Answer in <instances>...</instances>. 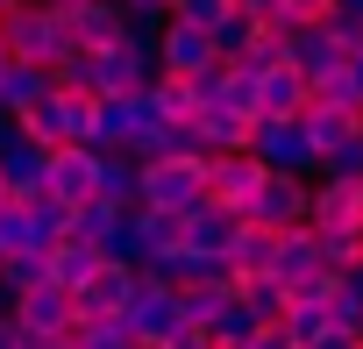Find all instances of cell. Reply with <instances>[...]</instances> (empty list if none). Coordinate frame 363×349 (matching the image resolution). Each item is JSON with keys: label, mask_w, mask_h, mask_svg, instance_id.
Wrapping results in <instances>:
<instances>
[{"label": "cell", "mask_w": 363, "mask_h": 349, "mask_svg": "<svg viewBox=\"0 0 363 349\" xmlns=\"http://www.w3.org/2000/svg\"><path fill=\"white\" fill-rule=\"evenodd\" d=\"M0 50H8L15 65L57 72V65L72 57V15H65V8H43V0H22V8L0 15Z\"/></svg>", "instance_id": "obj_1"}, {"label": "cell", "mask_w": 363, "mask_h": 349, "mask_svg": "<svg viewBox=\"0 0 363 349\" xmlns=\"http://www.w3.org/2000/svg\"><path fill=\"white\" fill-rule=\"evenodd\" d=\"M22 135H29L36 150H93V100L50 86V93L22 114Z\"/></svg>", "instance_id": "obj_2"}, {"label": "cell", "mask_w": 363, "mask_h": 349, "mask_svg": "<svg viewBox=\"0 0 363 349\" xmlns=\"http://www.w3.org/2000/svg\"><path fill=\"white\" fill-rule=\"evenodd\" d=\"M143 207L157 214H200L207 207V157H164V164H143Z\"/></svg>", "instance_id": "obj_3"}, {"label": "cell", "mask_w": 363, "mask_h": 349, "mask_svg": "<svg viewBox=\"0 0 363 349\" xmlns=\"http://www.w3.org/2000/svg\"><path fill=\"white\" fill-rule=\"evenodd\" d=\"M250 157L278 179H320V150L306 135V121H250Z\"/></svg>", "instance_id": "obj_4"}, {"label": "cell", "mask_w": 363, "mask_h": 349, "mask_svg": "<svg viewBox=\"0 0 363 349\" xmlns=\"http://www.w3.org/2000/svg\"><path fill=\"white\" fill-rule=\"evenodd\" d=\"M257 186H264V164L250 157V150H228V157H207V207H221V214H250V200H257Z\"/></svg>", "instance_id": "obj_5"}, {"label": "cell", "mask_w": 363, "mask_h": 349, "mask_svg": "<svg viewBox=\"0 0 363 349\" xmlns=\"http://www.w3.org/2000/svg\"><path fill=\"white\" fill-rule=\"evenodd\" d=\"M306 193H313V179H278V171H264V186H257V200H250L242 221H257V228H271V236L306 228Z\"/></svg>", "instance_id": "obj_6"}, {"label": "cell", "mask_w": 363, "mask_h": 349, "mask_svg": "<svg viewBox=\"0 0 363 349\" xmlns=\"http://www.w3.org/2000/svg\"><path fill=\"white\" fill-rule=\"evenodd\" d=\"M221 57H214V36L207 29H193V22H164L157 29V72L164 79H200V72H214Z\"/></svg>", "instance_id": "obj_7"}, {"label": "cell", "mask_w": 363, "mask_h": 349, "mask_svg": "<svg viewBox=\"0 0 363 349\" xmlns=\"http://www.w3.org/2000/svg\"><path fill=\"white\" fill-rule=\"evenodd\" d=\"M306 228H313V236H349V228H363V186H349V179H313V193H306Z\"/></svg>", "instance_id": "obj_8"}, {"label": "cell", "mask_w": 363, "mask_h": 349, "mask_svg": "<svg viewBox=\"0 0 363 349\" xmlns=\"http://www.w3.org/2000/svg\"><path fill=\"white\" fill-rule=\"evenodd\" d=\"M128 299H135V271L100 264V271L72 292V314H79V321H121V314H128Z\"/></svg>", "instance_id": "obj_9"}, {"label": "cell", "mask_w": 363, "mask_h": 349, "mask_svg": "<svg viewBox=\"0 0 363 349\" xmlns=\"http://www.w3.org/2000/svg\"><path fill=\"white\" fill-rule=\"evenodd\" d=\"M15 328H22V335H50V342H72V335H79L72 292H65V285H36V292H22V306H15Z\"/></svg>", "instance_id": "obj_10"}, {"label": "cell", "mask_w": 363, "mask_h": 349, "mask_svg": "<svg viewBox=\"0 0 363 349\" xmlns=\"http://www.w3.org/2000/svg\"><path fill=\"white\" fill-rule=\"evenodd\" d=\"M93 186H100V150H50V164H43V193H50L57 207L93 200Z\"/></svg>", "instance_id": "obj_11"}, {"label": "cell", "mask_w": 363, "mask_h": 349, "mask_svg": "<svg viewBox=\"0 0 363 349\" xmlns=\"http://www.w3.org/2000/svg\"><path fill=\"white\" fill-rule=\"evenodd\" d=\"M121 328H128L135 342H164V335L178 328V285H150V278H135V299H128Z\"/></svg>", "instance_id": "obj_12"}, {"label": "cell", "mask_w": 363, "mask_h": 349, "mask_svg": "<svg viewBox=\"0 0 363 349\" xmlns=\"http://www.w3.org/2000/svg\"><path fill=\"white\" fill-rule=\"evenodd\" d=\"M72 15V50H114V43H128V15L114 8V0H79V8H65Z\"/></svg>", "instance_id": "obj_13"}, {"label": "cell", "mask_w": 363, "mask_h": 349, "mask_svg": "<svg viewBox=\"0 0 363 349\" xmlns=\"http://www.w3.org/2000/svg\"><path fill=\"white\" fill-rule=\"evenodd\" d=\"M285 65H292L306 86H320V79L342 72V43H335L328 29H285Z\"/></svg>", "instance_id": "obj_14"}, {"label": "cell", "mask_w": 363, "mask_h": 349, "mask_svg": "<svg viewBox=\"0 0 363 349\" xmlns=\"http://www.w3.org/2000/svg\"><path fill=\"white\" fill-rule=\"evenodd\" d=\"M306 100H313V86H306L292 65L257 72V121H292V114H306Z\"/></svg>", "instance_id": "obj_15"}, {"label": "cell", "mask_w": 363, "mask_h": 349, "mask_svg": "<svg viewBox=\"0 0 363 349\" xmlns=\"http://www.w3.org/2000/svg\"><path fill=\"white\" fill-rule=\"evenodd\" d=\"M43 164H50V150H36L29 135H15L0 150V186H8V200H36L43 193Z\"/></svg>", "instance_id": "obj_16"}, {"label": "cell", "mask_w": 363, "mask_h": 349, "mask_svg": "<svg viewBox=\"0 0 363 349\" xmlns=\"http://www.w3.org/2000/svg\"><path fill=\"white\" fill-rule=\"evenodd\" d=\"M193 150H200V157L250 150V121H242L235 107H200V114H193Z\"/></svg>", "instance_id": "obj_17"}, {"label": "cell", "mask_w": 363, "mask_h": 349, "mask_svg": "<svg viewBox=\"0 0 363 349\" xmlns=\"http://www.w3.org/2000/svg\"><path fill=\"white\" fill-rule=\"evenodd\" d=\"M313 271H320V236H313V228H285V236H278V250H271V278L292 292V285H299V278H313Z\"/></svg>", "instance_id": "obj_18"}, {"label": "cell", "mask_w": 363, "mask_h": 349, "mask_svg": "<svg viewBox=\"0 0 363 349\" xmlns=\"http://www.w3.org/2000/svg\"><path fill=\"white\" fill-rule=\"evenodd\" d=\"M93 200H107L114 214H135V207H143V164H135V157H100Z\"/></svg>", "instance_id": "obj_19"}, {"label": "cell", "mask_w": 363, "mask_h": 349, "mask_svg": "<svg viewBox=\"0 0 363 349\" xmlns=\"http://www.w3.org/2000/svg\"><path fill=\"white\" fill-rule=\"evenodd\" d=\"M235 214H221V207H200V214H186V250L193 257H221L228 264V250H235Z\"/></svg>", "instance_id": "obj_20"}, {"label": "cell", "mask_w": 363, "mask_h": 349, "mask_svg": "<svg viewBox=\"0 0 363 349\" xmlns=\"http://www.w3.org/2000/svg\"><path fill=\"white\" fill-rule=\"evenodd\" d=\"M50 86H57V79H50L43 65H15V57H8V72H0V114H15V121H22Z\"/></svg>", "instance_id": "obj_21"}, {"label": "cell", "mask_w": 363, "mask_h": 349, "mask_svg": "<svg viewBox=\"0 0 363 349\" xmlns=\"http://www.w3.org/2000/svg\"><path fill=\"white\" fill-rule=\"evenodd\" d=\"M271 250H278V236L257 228V221H242L235 228V250H228V278H264L271 271Z\"/></svg>", "instance_id": "obj_22"}, {"label": "cell", "mask_w": 363, "mask_h": 349, "mask_svg": "<svg viewBox=\"0 0 363 349\" xmlns=\"http://www.w3.org/2000/svg\"><path fill=\"white\" fill-rule=\"evenodd\" d=\"M235 299H242V314L257 321V328H271V321H285V306H292V292L264 271V278H235Z\"/></svg>", "instance_id": "obj_23"}, {"label": "cell", "mask_w": 363, "mask_h": 349, "mask_svg": "<svg viewBox=\"0 0 363 349\" xmlns=\"http://www.w3.org/2000/svg\"><path fill=\"white\" fill-rule=\"evenodd\" d=\"M128 221H135V236H143V264H150V257H171V250H186V221H178V214L135 207Z\"/></svg>", "instance_id": "obj_24"}, {"label": "cell", "mask_w": 363, "mask_h": 349, "mask_svg": "<svg viewBox=\"0 0 363 349\" xmlns=\"http://www.w3.org/2000/svg\"><path fill=\"white\" fill-rule=\"evenodd\" d=\"M100 271V250L93 243H79V236H65L57 250H50V285H65V292H79L86 278Z\"/></svg>", "instance_id": "obj_25"}, {"label": "cell", "mask_w": 363, "mask_h": 349, "mask_svg": "<svg viewBox=\"0 0 363 349\" xmlns=\"http://www.w3.org/2000/svg\"><path fill=\"white\" fill-rule=\"evenodd\" d=\"M299 121H306V135H313V150H320V157H328V150H342V143L363 128V114H349V107H306Z\"/></svg>", "instance_id": "obj_26"}, {"label": "cell", "mask_w": 363, "mask_h": 349, "mask_svg": "<svg viewBox=\"0 0 363 349\" xmlns=\"http://www.w3.org/2000/svg\"><path fill=\"white\" fill-rule=\"evenodd\" d=\"M0 285H8L15 299L36 292V285H50V250H15L8 264H0Z\"/></svg>", "instance_id": "obj_27"}, {"label": "cell", "mask_w": 363, "mask_h": 349, "mask_svg": "<svg viewBox=\"0 0 363 349\" xmlns=\"http://www.w3.org/2000/svg\"><path fill=\"white\" fill-rule=\"evenodd\" d=\"M228 292H235V285H178V321H186V328H207V321L228 306Z\"/></svg>", "instance_id": "obj_28"}, {"label": "cell", "mask_w": 363, "mask_h": 349, "mask_svg": "<svg viewBox=\"0 0 363 349\" xmlns=\"http://www.w3.org/2000/svg\"><path fill=\"white\" fill-rule=\"evenodd\" d=\"M121 221H128V214H114L107 200H79V207H72V236H79V243H93V250H100Z\"/></svg>", "instance_id": "obj_29"}, {"label": "cell", "mask_w": 363, "mask_h": 349, "mask_svg": "<svg viewBox=\"0 0 363 349\" xmlns=\"http://www.w3.org/2000/svg\"><path fill=\"white\" fill-rule=\"evenodd\" d=\"M150 107H157L164 121H193V114H200L193 86H186V79H164V72H157V86H150Z\"/></svg>", "instance_id": "obj_30"}, {"label": "cell", "mask_w": 363, "mask_h": 349, "mask_svg": "<svg viewBox=\"0 0 363 349\" xmlns=\"http://www.w3.org/2000/svg\"><path fill=\"white\" fill-rule=\"evenodd\" d=\"M257 36H264V29H257V22H250V15H228V22H221V29H214V57H221V65H242V57H250V43H257Z\"/></svg>", "instance_id": "obj_31"}, {"label": "cell", "mask_w": 363, "mask_h": 349, "mask_svg": "<svg viewBox=\"0 0 363 349\" xmlns=\"http://www.w3.org/2000/svg\"><path fill=\"white\" fill-rule=\"evenodd\" d=\"M356 264H363V228L320 236V271H328V278H342V271H356Z\"/></svg>", "instance_id": "obj_32"}, {"label": "cell", "mask_w": 363, "mask_h": 349, "mask_svg": "<svg viewBox=\"0 0 363 349\" xmlns=\"http://www.w3.org/2000/svg\"><path fill=\"white\" fill-rule=\"evenodd\" d=\"M335 328H349V335L363 328V264L335 278Z\"/></svg>", "instance_id": "obj_33"}, {"label": "cell", "mask_w": 363, "mask_h": 349, "mask_svg": "<svg viewBox=\"0 0 363 349\" xmlns=\"http://www.w3.org/2000/svg\"><path fill=\"white\" fill-rule=\"evenodd\" d=\"M228 15H235V0H171V22H193V29H207V36H214Z\"/></svg>", "instance_id": "obj_34"}, {"label": "cell", "mask_w": 363, "mask_h": 349, "mask_svg": "<svg viewBox=\"0 0 363 349\" xmlns=\"http://www.w3.org/2000/svg\"><path fill=\"white\" fill-rule=\"evenodd\" d=\"M335 328V306H285V335H292V349H306L313 335H328Z\"/></svg>", "instance_id": "obj_35"}, {"label": "cell", "mask_w": 363, "mask_h": 349, "mask_svg": "<svg viewBox=\"0 0 363 349\" xmlns=\"http://www.w3.org/2000/svg\"><path fill=\"white\" fill-rule=\"evenodd\" d=\"M320 179H349V186H363V128H356L342 150H328V157H320Z\"/></svg>", "instance_id": "obj_36"}, {"label": "cell", "mask_w": 363, "mask_h": 349, "mask_svg": "<svg viewBox=\"0 0 363 349\" xmlns=\"http://www.w3.org/2000/svg\"><path fill=\"white\" fill-rule=\"evenodd\" d=\"M100 264H121V271H143V236H135V221H121L107 243H100Z\"/></svg>", "instance_id": "obj_37"}, {"label": "cell", "mask_w": 363, "mask_h": 349, "mask_svg": "<svg viewBox=\"0 0 363 349\" xmlns=\"http://www.w3.org/2000/svg\"><path fill=\"white\" fill-rule=\"evenodd\" d=\"M72 349H135V335H128L121 321H79Z\"/></svg>", "instance_id": "obj_38"}, {"label": "cell", "mask_w": 363, "mask_h": 349, "mask_svg": "<svg viewBox=\"0 0 363 349\" xmlns=\"http://www.w3.org/2000/svg\"><path fill=\"white\" fill-rule=\"evenodd\" d=\"M207 335H214V342H250V335H257V321H250V314H242V299L228 292V306L207 321Z\"/></svg>", "instance_id": "obj_39"}, {"label": "cell", "mask_w": 363, "mask_h": 349, "mask_svg": "<svg viewBox=\"0 0 363 349\" xmlns=\"http://www.w3.org/2000/svg\"><path fill=\"white\" fill-rule=\"evenodd\" d=\"M335 15V0H278V29H320Z\"/></svg>", "instance_id": "obj_40"}, {"label": "cell", "mask_w": 363, "mask_h": 349, "mask_svg": "<svg viewBox=\"0 0 363 349\" xmlns=\"http://www.w3.org/2000/svg\"><path fill=\"white\" fill-rule=\"evenodd\" d=\"M221 107H235L242 121H257V72H242V65H228V93H221Z\"/></svg>", "instance_id": "obj_41"}, {"label": "cell", "mask_w": 363, "mask_h": 349, "mask_svg": "<svg viewBox=\"0 0 363 349\" xmlns=\"http://www.w3.org/2000/svg\"><path fill=\"white\" fill-rule=\"evenodd\" d=\"M320 29H328V36L342 43V57H356V50H363V15H342V8H335V15L320 22Z\"/></svg>", "instance_id": "obj_42"}, {"label": "cell", "mask_w": 363, "mask_h": 349, "mask_svg": "<svg viewBox=\"0 0 363 349\" xmlns=\"http://www.w3.org/2000/svg\"><path fill=\"white\" fill-rule=\"evenodd\" d=\"M292 306H335V278H328V271L299 278V285H292Z\"/></svg>", "instance_id": "obj_43"}, {"label": "cell", "mask_w": 363, "mask_h": 349, "mask_svg": "<svg viewBox=\"0 0 363 349\" xmlns=\"http://www.w3.org/2000/svg\"><path fill=\"white\" fill-rule=\"evenodd\" d=\"M186 86H193L200 107H221V93H228V65H214V72H200V79H186Z\"/></svg>", "instance_id": "obj_44"}, {"label": "cell", "mask_w": 363, "mask_h": 349, "mask_svg": "<svg viewBox=\"0 0 363 349\" xmlns=\"http://www.w3.org/2000/svg\"><path fill=\"white\" fill-rule=\"evenodd\" d=\"M235 15H250L257 29H278V0H235ZM285 36V29H278Z\"/></svg>", "instance_id": "obj_45"}, {"label": "cell", "mask_w": 363, "mask_h": 349, "mask_svg": "<svg viewBox=\"0 0 363 349\" xmlns=\"http://www.w3.org/2000/svg\"><path fill=\"white\" fill-rule=\"evenodd\" d=\"M164 349H214V335H207V328H186V321H178V328L164 335Z\"/></svg>", "instance_id": "obj_46"}, {"label": "cell", "mask_w": 363, "mask_h": 349, "mask_svg": "<svg viewBox=\"0 0 363 349\" xmlns=\"http://www.w3.org/2000/svg\"><path fill=\"white\" fill-rule=\"evenodd\" d=\"M250 349H292V335H285V321H271V328H257V335H250Z\"/></svg>", "instance_id": "obj_47"}, {"label": "cell", "mask_w": 363, "mask_h": 349, "mask_svg": "<svg viewBox=\"0 0 363 349\" xmlns=\"http://www.w3.org/2000/svg\"><path fill=\"white\" fill-rule=\"evenodd\" d=\"M128 15H150V22H171V0H121Z\"/></svg>", "instance_id": "obj_48"}, {"label": "cell", "mask_w": 363, "mask_h": 349, "mask_svg": "<svg viewBox=\"0 0 363 349\" xmlns=\"http://www.w3.org/2000/svg\"><path fill=\"white\" fill-rule=\"evenodd\" d=\"M306 349H356V335H349V328H328V335H313Z\"/></svg>", "instance_id": "obj_49"}, {"label": "cell", "mask_w": 363, "mask_h": 349, "mask_svg": "<svg viewBox=\"0 0 363 349\" xmlns=\"http://www.w3.org/2000/svg\"><path fill=\"white\" fill-rule=\"evenodd\" d=\"M342 79H349V86H356V114H363V50H356V57H349V65H342Z\"/></svg>", "instance_id": "obj_50"}, {"label": "cell", "mask_w": 363, "mask_h": 349, "mask_svg": "<svg viewBox=\"0 0 363 349\" xmlns=\"http://www.w3.org/2000/svg\"><path fill=\"white\" fill-rule=\"evenodd\" d=\"M15 306H22V299H15L8 285H0V321H15Z\"/></svg>", "instance_id": "obj_51"}, {"label": "cell", "mask_w": 363, "mask_h": 349, "mask_svg": "<svg viewBox=\"0 0 363 349\" xmlns=\"http://www.w3.org/2000/svg\"><path fill=\"white\" fill-rule=\"evenodd\" d=\"M15 342H22V328H15V321H0V349H15Z\"/></svg>", "instance_id": "obj_52"}, {"label": "cell", "mask_w": 363, "mask_h": 349, "mask_svg": "<svg viewBox=\"0 0 363 349\" xmlns=\"http://www.w3.org/2000/svg\"><path fill=\"white\" fill-rule=\"evenodd\" d=\"M43 8H79V0H43Z\"/></svg>", "instance_id": "obj_53"}, {"label": "cell", "mask_w": 363, "mask_h": 349, "mask_svg": "<svg viewBox=\"0 0 363 349\" xmlns=\"http://www.w3.org/2000/svg\"><path fill=\"white\" fill-rule=\"evenodd\" d=\"M214 349H250V342H214Z\"/></svg>", "instance_id": "obj_54"}, {"label": "cell", "mask_w": 363, "mask_h": 349, "mask_svg": "<svg viewBox=\"0 0 363 349\" xmlns=\"http://www.w3.org/2000/svg\"><path fill=\"white\" fill-rule=\"evenodd\" d=\"M8 8H22V0H0V15H8Z\"/></svg>", "instance_id": "obj_55"}, {"label": "cell", "mask_w": 363, "mask_h": 349, "mask_svg": "<svg viewBox=\"0 0 363 349\" xmlns=\"http://www.w3.org/2000/svg\"><path fill=\"white\" fill-rule=\"evenodd\" d=\"M135 349H164V342H135Z\"/></svg>", "instance_id": "obj_56"}, {"label": "cell", "mask_w": 363, "mask_h": 349, "mask_svg": "<svg viewBox=\"0 0 363 349\" xmlns=\"http://www.w3.org/2000/svg\"><path fill=\"white\" fill-rule=\"evenodd\" d=\"M0 207H8V186H0Z\"/></svg>", "instance_id": "obj_57"}, {"label": "cell", "mask_w": 363, "mask_h": 349, "mask_svg": "<svg viewBox=\"0 0 363 349\" xmlns=\"http://www.w3.org/2000/svg\"><path fill=\"white\" fill-rule=\"evenodd\" d=\"M0 72H8V50H0Z\"/></svg>", "instance_id": "obj_58"}, {"label": "cell", "mask_w": 363, "mask_h": 349, "mask_svg": "<svg viewBox=\"0 0 363 349\" xmlns=\"http://www.w3.org/2000/svg\"><path fill=\"white\" fill-rule=\"evenodd\" d=\"M356 342H363V328H356Z\"/></svg>", "instance_id": "obj_59"}, {"label": "cell", "mask_w": 363, "mask_h": 349, "mask_svg": "<svg viewBox=\"0 0 363 349\" xmlns=\"http://www.w3.org/2000/svg\"><path fill=\"white\" fill-rule=\"evenodd\" d=\"M0 264H8V257H0Z\"/></svg>", "instance_id": "obj_60"}, {"label": "cell", "mask_w": 363, "mask_h": 349, "mask_svg": "<svg viewBox=\"0 0 363 349\" xmlns=\"http://www.w3.org/2000/svg\"><path fill=\"white\" fill-rule=\"evenodd\" d=\"M114 8H121V0H114Z\"/></svg>", "instance_id": "obj_61"}, {"label": "cell", "mask_w": 363, "mask_h": 349, "mask_svg": "<svg viewBox=\"0 0 363 349\" xmlns=\"http://www.w3.org/2000/svg\"><path fill=\"white\" fill-rule=\"evenodd\" d=\"M65 349H72V342H65Z\"/></svg>", "instance_id": "obj_62"}, {"label": "cell", "mask_w": 363, "mask_h": 349, "mask_svg": "<svg viewBox=\"0 0 363 349\" xmlns=\"http://www.w3.org/2000/svg\"><path fill=\"white\" fill-rule=\"evenodd\" d=\"M356 349H363V342H356Z\"/></svg>", "instance_id": "obj_63"}]
</instances>
